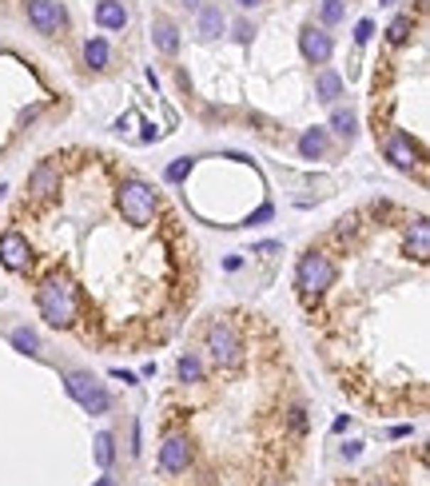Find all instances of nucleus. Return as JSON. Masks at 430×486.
I'll list each match as a JSON object with an SVG mask.
<instances>
[{"label": "nucleus", "instance_id": "nucleus-1", "mask_svg": "<svg viewBox=\"0 0 430 486\" xmlns=\"http://www.w3.org/2000/svg\"><path fill=\"white\" fill-rule=\"evenodd\" d=\"M36 307L52 327H72L76 323V287L64 275H48L36 291Z\"/></svg>", "mask_w": 430, "mask_h": 486}, {"label": "nucleus", "instance_id": "nucleus-2", "mask_svg": "<svg viewBox=\"0 0 430 486\" xmlns=\"http://www.w3.org/2000/svg\"><path fill=\"white\" fill-rule=\"evenodd\" d=\"M120 212L128 223L144 227V223L156 220V188H148L144 180H128L120 188Z\"/></svg>", "mask_w": 430, "mask_h": 486}, {"label": "nucleus", "instance_id": "nucleus-3", "mask_svg": "<svg viewBox=\"0 0 430 486\" xmlns=\"http://www.w3.org/2000/svg\"><path fill=\"white\" fill-rule=\"evenodd\" d=\"M64 387H68V395L76 399V403H80L88 415H108L112 395H108V387L96 383L92 375H84V371H72V375L64 379Z\"/></svg>", "mask_w": 430, "mask_h": 486}, {"label": "nucleus", "instance_id": "nucleus-4", "mask_svg": "<svg viewBox=\"0 0 430 486\" xmlns=\"http://www.w3.org/2000/svg\"><path fill=\"white\" fill-rule=\"evenodd\" d=\"M295 284H299V291H307V295H323L330 284H335V264L319 252L303 255L299 271H295Z\"/></svg>", "mask_w": 430, "mask_h": 486}, {"label": "nucleus", "instance_id": "nucleus-5", "mask_svg": "<svg viewBox=\"0 0 430 486\" xmlns=\"http://www.w3.org/2000/svg\"><path fill=\"white\" fill-rule=\"evenodd\" d=\"M208 351H211V359H215L220 367H240V359H243L240 335L231 331L227 323H211L208 327Z\"/></svg>", "mask_w": 430, "mask_h": 486}, {"label": "nucleus", "instance_id": "nucleus-6", "mask_svg": "<svg viewBox=\"0 0 430 486\" xmlns=\"http://www.w3.org/2000/svg\"><path fill=\"white\" fill-rule=\"evenodd\" d=\"M28 21L36 32H44V36H52V32L60 28L68 16H64L60 0H28Z\"/></svg>", "mask_w": 430, "mask_h": 486}, {"label": "nucleus", "instance_id": "nucleus-7", "mask_svg": "<svg viewBox=\"0 0 430 486\" xmlns=\"http://www.w3.org/2000/svg\"><path fill=\"white\" fill-rule=\"evenodd\" d=\"M188 463H191V443L183 435H171L160 446V470L163 475H180V470H188Z\"/></svg>", "mask_w": 430, "mask_h": 486}, {"label": "nucleus", "instance_id": "nucleus-8", "mask_svg": "<svg viewBox=\"0 0 430 486\" xmlns=\"http://www.w3.org/2000/svg\"><path fill=\"white\" fill-rule=\"evenodd\" d=\"M28 239L21 232H4L0 235V264L9 267V271H24L28 267Z\"/></svg>", "mask_w": 430, "mask_h": 486}, {"label": "nucleus", "instance_id": "nucleus-9", "mask_svg": "<svg viewBox=\"0 0 430 486\" xmlns=\"http://www.w3.org/2000/svg\"><path fill=\"white\" fill-rule=\"evenodd\" d=\"M330 48H335L330 36L323 28H315V24H307V28L299 32V52L307 56L311 64H327L330 60Z\"/></svg>", "mask_w": 430, "mask_h": 486}, {"label": "nucleus", "instance_id": "nucleus-10", "mask_svg": "<svg viewBox=\"0 0 430 486\" xmlns=\"http://www.w3.org/2000/svg\"><path fill=\"white\" fill-rule=\"evenodd\" d=\"M387 160L394 163V168H402V172H410V168L419 163V148L410 144L407 132H394V136H390V144H387Z\"/></svg>", "mask_w": 430, "mask_h": 486}, {"label": "nucleus", "instance_id": "nucleus-11", "mask_svg": "<svg viewBox=\"0 0 430 486\" xmlns=\"http://www.w3.org/2000/svg\"><path fill=\"white\" fill-rule=\"evenodd\" d=\"M28 192L36 195V200H48L52 192H60V176H56V168H52V163H41V168L32 172Z\"/></svg>", "mask_w": 430, "mask_h": 486}, {"label": "nucleus", "instance_id": "nucleus-12", "mask_svg": "<svg viewBox=\"0 0 430 486\" xmlns=\"http://www.w3.org/2000/svg\"><path fill=\"white\" fill-rule=\"evenodd\" d=\"M96 24L108 32H120L124 24H128V9H124L120 0H100L96 4Z\"/></svg>", "mask_w": 430, "mask_h": 486}, {"label": "nucleus", "instance_id": "nucleus-13", "mask_svg": "<svg viewBox=\"0 0 430 486\" xmlns=\"http://www.w3.org/2000/svg\"><path fill=\"white\" fill-rule=\"evenodd\" d=\"M151 40H156V48H160L163 56H171V52L180 48V32H176V24H171V21L156 16V21H151Z\"/></svg>", "mask_w": 430, "mask_h": 486}, {"label": "nucleus", "instance_id": "nucleus-14", "mask_svg": "<svg viewBox=\"0 0 430 486\" xmlns=\"http://www.w3.org/2000/svg\"><path fill=\"white\" fill-rule=\"evenodd\" d=\"M323 152H327V132H323V128H307V132L299 136V156L303 160H319Z\"/></svg>", "mask_w": 430, "mask_h": 486}, {"label": "nucleus", "instance_id": "nucleus-15", "mask_svg": "<svg viewBox=\"0 0 430 486\" xmlns=\"http://www.w3.org/2000/svg\"><path fill=\"white\" fill-rule=\"evenodd\" d=\"M315 96L323 104H335L343 96V76L339 72H319V80H315Z\"/></svg>", "mask_w": 430, "mask_h": 486}, {"label": "nucleus", "instance_id": "nucleus-16", "mask_svg": "<svg viewBox=\"0 0 430 486\" xmlns=\"http://www.w3.org/2000/svg\"><path fill=\"white\" fill-rule=\"evenodd\" d=\"M200 32H203V40H215L223 32V12L220 9H203L200 12Z\"/></svg>", "mask_w": 430, "mask_h": 486}, {"label": "nucleus", "instance_id": "nucleus-17", "mask_svg": "<svg viewBox=\"0 0 430 486\" xmlns=\"http://www.w3.org/2000/svg\"><path fill=\"white\" fill-rule=\"evenodd\" d=\"M410 252L419 255V259H426V255H430V223L426 220L414 223V232H410Z\"/></svg>", "mask_w": 430, "mask_h": 486}, {"label": "nucleus", "instance_id": "nucleus-18", "mask_svg": "<svg viewBox=\"0 0 430 486\" xmlns=\"http://www.w3.org/2000/svg\"><path fill=\"white\" fill-rule=\"evenodd\" d=\"M112 458H116V438H112L108 431H100V435H96V466H100V470H108Z\"/></svg>", "mask_w": 430, "mask_h": 486}, {"label": "nucleus", "instance_id": "nucleus-19", "mask_svg": "<svg viewBox=\"0 0 430 486\" xmlns=\"http://www.w3.org/2000/svg\"><path fill=\"white\" fill-rule=\"evenodd\" d=\"M12 347H16L21 355H36L41 351V335L28 331V327H16V331H12Z\"/></svg>", "mask_w": 430, "mask_h": 486}, {"label": "nucleus", "instance_id": "nucleus-20", "mask_svg": "<svg viewBox=\"0 0 430 486\" xmlns=\"http://www.w3.org/2000/svg\"><path fill=\"white\" fill-rule=\"evenodd\" d=\"M84 60H88L92 68H108V40H100V36L88 40L84 44Z\"/></svg>", "mask_w": 430, "mask_h": 486}, {"label": "nucleus", "instance_id": "nucleus-21", "mask_svg": "<svg viewBox=\"0 0 430 486\" xmlns=\"http://www.w3.org/2000/svg\"><path fill=\"white\" fill-rule=\"evenodd\" d=\"M355 124H359V120H355V112H343V108H339V112H335V116H330V128H335V132H339L343 140H350V136L359 132Z\"/></svg>", "mask_w": 430, "mask_h": 486}, {"label": "nucleus", "instance_id": "nucleus-22", "mask_svg": "<svg viewBox=\"0 0 430 486\" xmlns=\"http://www.w3.org/2000/svg\"><path fill=\"white\" fill-rule=\"evenodd\" d=\"M200 375H203L200 359H195V355H183V359H180V379H183V383H200Z\"/></svg>", "mask_w": 430, "mask_h": 486}, {"label": "nucleus", "instance_id": "nucleus-23", "mask_svg": "<svg viewBox=\"0 0 430 486\" xmlns=\"http://www.w3.org/2000/svg\"><path fill=\"white\" fill-rule=\"evenodd\" d=\"M410 28H414V24H410L407 16H399V21L387 28V40H390V44H407V40H410Z\"/></svg>", "mask_w": 430, "mask_h": 486}, {"label": "nucleus", "instance_id": "nucleus-24", "mask_svg": "<svg viewBox=\"0 0 430 486\" xmlns=\"http://www.w3.org/2000/svg\"><path fill=\"white\" fill-rule=\"evenodd\" d=\"M188 172H191V160L183 156V160L168 163V172H163V180H168V183H183V180H188Z\"/></svg>", "mask_w": 430, "mask_h": 486}, {"label": "nucleus", "instance_id": "nucleus-25", "mask_svg": "<svg viewBox=\"0 0 430 486\" xmlns=\"http://www.w3.org/2000/svg\"><path fill=\"white\" fill-rule=\"evenodd\" d=\"M343 21V0H323V24H339Z\"/></svg>", "mask_w": 430, "mask_h": 486}, {"label": "nucleus", "instance_id": "nucleus-26", "mask_svg": "<svg viewBox=\"0 0 430 486\" xmlns=\"http://www.w3.org/2000/svg\"><path fill=\"white\" fill-rule=\"evenodd\" d=\"M370 32H375V24H370V21H359V28H355V40L367 44V40H370Z\"/></svg>", "mask_w": 430, "mask_h": 486}, {"label": "nucleus", "instance_id": "nucleus-27", "mask_svg": "<svg viewBox=\"0 0 430 486\" xmlns=\"http://www.w3.org/2000/svg\"><path fill=\"white\" fill-rule=\"evenodd\" d=\"M291 426H295V431H307V415H303L299 406H295V411H291Z\"/></svg>", "mask_w": 430, "mask_h": 486}, {"label": "nucleus", "instance_id": "nucleus-28", "mask_svg": "<svg viewBox=\"0 0 430 486\" xmlns=\"http://www.w3.org/2000/svg\"><path fill=\"white\" fill-rule=\"evenodd\" d=\"M235 40H240V44L251 40V24H240V28H235Z\"/></svg>", "mask_w": 430, "mask_h": 486}, {"label": "nucleus", "instance_id": "nucleus-29", "mask_svg": "<svg viewBox=\"0 0 430 486\" xmlns=\"http://www.w3.org/2000/svg\"><path fill=\"white\" fill-rule=\"evenodd\" d=\"M131 124H136V112H128V116H120V124H116V128H120V132H124V128H131Z\"/></svg>", "mask_w": 430, "mask_h": 486}, {"label": "nucleus", "instance_id": "nucleus-30", "mask_svg": "<svg viewBox=\"0 0 430 486\" xmlns=\"http://www.w3.org/2000/svg\"><path fill=\"white\" fill-rule=\"evenodd\" d=\"M92 486H116V478H108V475H104V478H96Z\"/></svg>", "mask_w": 430, "mask_h": 486}, {"label": "nucleus", "instance_id": "nucleus-31", "mask_svg": "<svg viewBox=\"0 0 430 486\" xmlns=\"http://www.w3.org/2000/svg\"><path fill=\"white\" fill-rule=\"evenodd\" d=\"M240 9H255V4H263V0H235Z\"/></svg>", "mask_w": 430, "mask_h": 486}, {"label": "nucleus", "instance_id": "nucleus-32", "mask_svg": "<svg viewBox=\"0 0 430 486\" xmlns=\"http://www.w3.org/2000/svg\"><path fill=\"white\" fill-rule=\"evenodd\" d=\"M183 4H188V9H200V0H183Z\"/></svg>", "mask_w": 430, "mask_h": 486}]
</instances>
